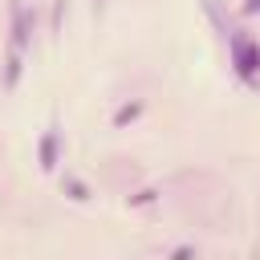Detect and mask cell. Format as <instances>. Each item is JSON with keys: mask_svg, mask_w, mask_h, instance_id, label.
Returning a JSON list of instances; mask_svg holds the SVG:
<instances>
[{"mask_svg": "<svg viewBox=\"0 0 260 260\" xmlns=\"http://www.w3.org/2000/svg\"><path fill=\"white\" fill-rule=\"evenodd\" d=\"M57 162V134H45L41 142V167H53Z\"/></svg>", "mask_w": 260, "mask_h": 260, "instance_id": "cell-2", "label": "cell"}, {"mask_svg": "<svg viewBox=\"0 0 260 260\" xmlns=\"http://www.w3.org/2000/svg\"><path fill=\"white\" fill-rule=\"evenodd\" d=\"M232 53H236L240 73H244V77H252V73H256V65H260V49H256L252 41H236V45H232Z\"/></svg>", "mask_w": 260, "mask_h": 260, "instance_id": "cell-1", "label": "cell"}]
</instances>
